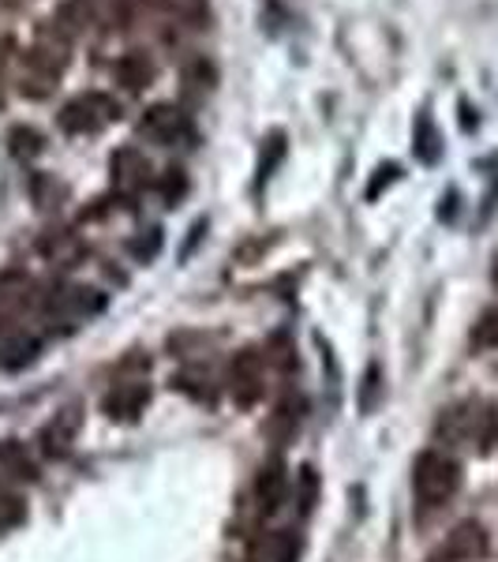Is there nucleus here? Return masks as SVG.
I'll use <instances>...</instances> for the list:
<instances>
[{"mask_svg": "<svg viewBox=\"0 0 498 562\" xmlns=\"http://www.w3.org/2000/svg\"><path fill=\"white\" fill-rule=\"evenodd\" d=\"M76 435H79V409H76V405H68V409H60V413L53 416V420L38 431L42 454L65 458L68 450H71V442H76Z\"/></svg>", "mask_w": 498, "mask_h": 562, "instance_id": "obj_11", "label": "nucleus"}, {"mask_svg": "<svg viewBox=\"0 0 498 562\" xmlns=\"http://www.w3.org/2000/svg\"><path fill=\"white\" fill-rule=\"evenodd\" d=\"M412 492L423 506H446L461 492V465L442 450H423L412 465Z\"/></svg>", "mask_w": 498, "mask_h": 562, "instance_id": "obj_2", "label": "nucleus"}, {"mask_svg": "<svg viewBox=\"0 0 498 562\" xmlns=\"http://www.w3.org/2000/svg\"><path fill=\"white\" fill-rule=\"evenodd\" d=\"M397 177H401V169H397V166H378V177L371 180V188H367V199H375L378 192H383V184H394Z\"/></svg>", "mask_w": 498, "mask_h": 562, "instance_id": "obj_24", "label": "nucleus"}, {"mask_svg": "<svg viewBox=\"0 0 498 562\" xmlns=\"http://www.w3.org/2000/svg\"><path fill=\"white\" fill-rule=\"evenodd\" d=\"M412 147H416V158L420 161H428V166H434L439 161V154H442V135L439 128H434V116L423 109L420 116H416V132H412Z\"/></svg>", "mask_w": 498, "mask_h": 562, "instance_id": "obj_15", "label": "nucleus"}, {"mask_svg": "<svg viewBox=\"0 0 498 562\" xmlns=\"http://www.w3.org/2000/svg\"><path fill=\"white\" fill-rule=\"evenodd\" d=\"M296 555H301V537H296V532L288 529V532H282V537H278L274 559L278 562H296Z\"/></svg>", "mask_w": 498, "mask_h": 562, "instance_id": "obj_22", "label": "nucleus"}, {"mask_svg": "<svg viewBox=\"0 0 498 562\" xmlns=\"http://www.w3.org/2000/svg\"><path fill=\"white\" fill-rule=\"evenodd\" d=\"M184 188H188V180L180 169H169V173L161 177V195H166V203H177V195H184Z\"/></svg>", "mask_w": 498, "mask_h": 562, "instance_id": "obj_23", "label": "nucleus"}, {"mask_svg": "<svg viewBox=\"0 0 498 562\" xmlns=\"http://www.w3.org/2000/svg\"><path fill=\"white\" fill-rule=\"evenodd\" d=\"M375 386H378V368H367V375H364V397H360V405H364V409H371V394H375Z\"/></svg>", "mask_w": 498, "mask_h": 562, "instance_id": "obj_25", "label": "nucleus"}, {"mask_svg": "<svg viewBox=\"0 0 498 562\" xmlns=\"http://www.w3.org/2000/svg\"><path fill=\"white\" fill-rule=\"evenodd\" d=\"M150 402V383H143V379H128V383H116L113 390L105 394L102 409L109 420H135L143 409H147Z\"/></svg>", "mask_w": 498, "mask_h": 562, "instance_id": "obj_9", "label": "nucleus"}, {"mask_svg": "<svg viewBox=\"0 0 498 562\" xmlns=\"http://www.w3.org/2000/svg\"><path fill=\"white\" fill-rule=\"evenodd\" d=\"M267 147H270V154H267V150H262V166H259V180H267V177H270V169H274V166H278V161H282V154H285V135H282V132H274V135H270V143H267Z\"/></svg>", "mask_w": 498, "mask_h": 562, "instance_id": "obj_21", "label": "nucleus"}, {"mask_svg": "<svg viewBox=\"0 0 498 562\" xmlns=\"http://www.w3.org/2000/svg\"><path fill=\"white\" fill-rule=\"evenodd\" d=\"M42 251L53 262H60V267H71V262L79 259V240L71 237V233H49V237L42 240Z\"/></svg>", "mask_w": 498, "mask_h": 562, "instance_id": "obj_16", "label": "nucleus"}, {"mask_svg": "<svg viewBox=\"0 0 498 562\" xmlns=\"http://www.w3.org/2000/svg\"><path fill=\"white\" fill-rule=\"evenodd\" d=\"M113 79L121 83L124 90H132V94H139V90H147L154 83V60L147 57L143 49H128L121 60L113 65Z\"/></svg>", "mask_w": 498, "mask_h": 562, "instance_id": "obj_12", "label": "nucleus"}, {"mask_svg": "<svg viewBox=\"0 0 498 562\" xmlns=\"http://www.w3.org/2000/svg\"><path fill=\"white\" fill-rule=\"evenodd\" d=\"M0 4H4V8H26L31 0H0Z\"/></svg>", "mask_w": 498, "mask_h": 562, "instance_id": "obj_27", "label": "nucleus"}, {"mask_svg": "<svg viewBox=\"0 0 498 562\" xmlns=\"http://www.w3.org/2000/svg\"><path fill=\"white\" fill-rule=\"evenodd\" d=\"M8 143H12L15 158H34V154L42 150V135L34 132V128H23V124H20V128L8 132Z\"/></svg>", "mask_w": 498, "mask_h": 562, "instance_id": "obj_18", "label": "nucleus"}, {"mask_svg": "<svg viewBox=\"0 0 498 562\" xmlns=\"http://www.w3.org/2000/svg\"><path fill=\"white\" fill-rule=\"evenodd\" d=\"M102 307H105V296L98 293V289L65 285V289H57V293L45 296L42 312H45V323H49L53 330H76V326L94 319Z\"/></svg>", "mask_w": 498, "mask_h": 562, "instance_id": "obj_3", "label": "nucleus"}, {"mask_svg": "<svg viewBox=\"0 0 498 562\" xmlns=\"http://www.w3.org/2000/svg\"><path fill=\"white\" fill-rule=\"evenodd\" d=\"M26 518V503L20 495H12L8 487H0V529H12Z\"/></svg>", "mask_w": 498, "mask_h": 562, "instance_id": "obj_19", "label": "nucleus"}, {"mask_svg": "<svg viewBox=\"0 0 498 562\" xmlns=\"http://www.w3.org/2000/svg\"><path fill=\"white\" fill-rule=\"evenodd\" d=\"M296 424H301V405H282V409L274 413V435L278 439H288V435L296 431Z\"/></svg>", "mask_w": 498, "mask_h": 562, "instance_id": "obj_20", "label": "nucleus"}, {"mask_svg": "<svg viewBox=\"0 0 498 562\" xmlns=\"http://www.w3.org/2000/svg\"><path fill=\"white\" fill-rule=\"evenodd\" d=\"M154 169H150V161L143 158L135 147H124V150H116L113 154V184L121 188L124 195H135V192H143V188L150 184V177Z\"/></svg>", "mask_w": 498, "mask_h": 562, "instance_id": "obj_10", "label": "nucleus"}, {"mask_svg": "<svg viewBox=\"0 0 498 562\" xmlns=\"http://www.w3.org/2000/svg\"><path fill=\"white\" fill-rule=\"evenodd\" d=\"M468 341H473V349H498V304L487 307V312L473 323Z\"/></svg>", "mask_w": 498, "mask_h": 562, "instance_id": "obj_17", "label": "nucleus"}, {"mask_svg": "<svg viewBox=\"0 0 498 562\" xmlns=\"http://www.w3.org/2000/svg\"><path fill=\"white\" fill-rule=\"evenodd\" d=\"M491 551V537L479 521H461L446 532V540L431 551L428 562H479Z\"/></svg>", "mask_w": 498, "mask_h": 562, "instance_id": "obj_6", "label": "nucleus"}, {"mask_svg": "<svg viewBox=\"0 0 498 562\" xmlns=\"http://www.w3.org/2000/svg\"><path fill=\"white\" fill-rule=\"evenodd\" d=\"M38 357V338L26 330H15V334H4L0 341V364L4 368H23Z\"/></svg>", "mask_w": 498, "mask_h": 562, "instance_id": "obj_14", "label": "nucleus"}, {"mask_svg": "<svg viewBox=\"0 0 498 562\" xmlns=\"http://www.w3.org/2000/svg\"><path fill=\"white\" fill-rule=\"evenodd\" d=\"M139 135L150 143H158V147H173V143L192 135V121H188V113L180 105L161 102V105H150L147 113H143Z\"/></svg>", "mask_w": 498, "mask_h": 562, "instance_id": "obj_7", "label": "nucleus"}, {"mask_svg": "<svg viewBox=\"0 0 498 562\" xmlns=\"http://www.w3.org/2000/svg\"><path fill=\"white\" fill-rule=\"evenodd\" d=\"M229 390L240 405H256L267 394V357L256 349H244L229 368Z\"/></svg>", "mask_w": 498, "mask_h": 562, "instance_id": "obj_8", "label": "nucleus"}, {"mask_svg": "<svg viewBox=\"0 0 498 562\" xmlns=\"http://www.w3.org/2000/svg\"><path fill=\"white\" fill-rule=\"evenodd\" d=\"M116 113H121V109L113 105V98L90 90V94L71 98V102L60 109V128L68 135H94V132H102L109 121H116Z\"/></svg>", "mask_w": 498, "mask_h": 562, "instance_id": "obj_5", "label": "nucleus"}, {"mask_svg": "<svg viewBox=\"0 0 498 562\" xmlns=\"http://www.w3.org/2000/svg\"><path fill=\"white\" fill-rule=\"evenodd\" d=\"M68 65V53L65 45H49V42H38L23 60V83L20 90L26 98H49L53 87H57L60 71Z\"/></svg>", "mask_w": 498, "mask_h": 562, "instance_id": "obj_4", "label": "nucleus"}, {"mask_svg": "<svg viewBox=\"0 0 498 562\" xmlns=\"http://www.w3.org/2000/svg\"><path fill=\"white\" fill-rule=\"evenodd\" d=\"M439 439L465 442V447L487 454V450L495 447V439H498V409L491 402L450 405V409L439 416Z\"/></svg>", "mask_w": 498, "mask_h": 562, "instance_id": "obj_1", "label": "nucleus"}, {"mask_svg": "<svg viewBox=\"0 0 498 562\" xmlns=\"http://www.w3.org/2000/svg\"><path fill=\"white\" fill-rule=\"evenodd\" d=\"M491 285L498 289V251H495V259H491Z\"/></svg>", "mask_w": 498, "mask_h": 562, "instance_id": "obj_26", "label": "nucleus"}, {"mask_svg": "<svg viewBox=\"0 0 498 562\" xmlns=\"http://www.w3.org/2000/svg\"><path fill=\"white\" fill-rule=\"evenodd\" d=\"M256 492H259V506H262L267 514L282 510V503H285V495H288V473H285V465H282L278 458L262 465Z\"/></svg>", "mask_w": 498, "mask_h": 562, "instance_id": "obj_13", "label": "nucleus"}]
</instances>
